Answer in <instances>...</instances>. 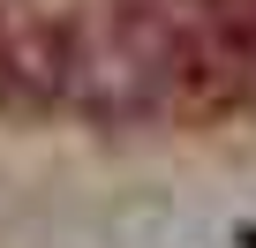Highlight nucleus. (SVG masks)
Masks as SVG:
<instances>
[{
    "label": "nucleus",
    "instance_id": "nucleus-1",
    "mask_svg": "<svg viewBox=\"0 0 256 248\" xmlns=\"http://www.w3.org/2000/svg\"><path fill=\"white\" fill-rule=\"evenodd\" d=\"M174 23L158 8H136V0H98V8H76L53 38V68H60V90L83 105V113H144L158 105V90L174 83Z\"/></svg>",
    "mask_w": 256,
    "mask_h": 248
},
{
    "label": "nucleus",
    "instance_id": "nucleus-2",
    "mask_svg": "<svg viewBox=\"0 0 256 248\" xmlns=\"http://www.w3.org/2000/svg\"><path fill=\"white\" fill-rule=\"evenodd\" d=\"M0 83H8V45H0Z\"/></svg>",
    "mask_w": 256,
    "mask_h": 248
}]
</instances>
